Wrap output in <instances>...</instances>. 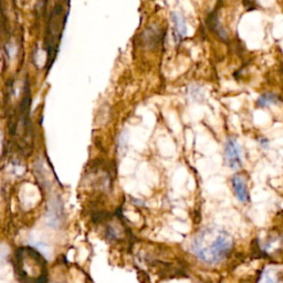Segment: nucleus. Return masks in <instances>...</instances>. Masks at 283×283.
<instances>
[{"label":"nucleus","mask_w":283,"mask_h":283,"mask_svg":"<svg viewBox=\"0 0 283 283\" xmlns=\"http://www.w3.org/2000/svg\"><path fill=\"white\" fill-rule=\"evenodd\" d=\"M259 283H278V280L272 270H264Z\"/></svg>","instance_id":"9d476101"},{"label":"nucleus","mask_w":283,"mask_h":283,"mask_svg":"<svg viewBox=\"0 0 283 283\" xmlns=\"http://www.w3.org/2000/svg\"><path fill=\"white\" fill-rule=\"evenodd\" d=\"M225 161L231 169H239L242 165L241 147L236 138L229 137L225 144Z\"/></svg>","instance_id":"20e7f679"},{"label":"nucleus","mask_w":283,"mask_h":283,"mask_svg":"<svg viewBox=\"0 0 283 283\" xmlns=\"http://www.w3.org/2000/svg\"><path fill=\"white\" fill-rule=\"evenodd\" d=\"M52 283H60V282H52Z\"/></svg>","instance_id":"9b49d317"},{"label":"nucleus","mask_w":283,"mask_h":283,"mask_svg":"<svg viewBox=\"0 0 283 283\" xmlns=\"http://www.w3.org/2000/svg\"><path fill=\"white\" fill-rule=\"evenodd\" d=\"M16 271L21 283H46V258L31 247L19 248L16 252Z\"/></svg>","instance_id":"f03ea898"},{"label":"nucleus","mask_w":283,"mask_h":283,"mask_svg":"<svg viewBox=\"0 0 283 283\" xmlns=\"http://www.w3.org/2000/svg\"><path fill=\"white\" fill-rule=\"evenodd\" d=\"M66 4V3H65ZM65 4H58L55 6L53 11L50 15V20L48 23L47 28V51H48V61L52 63L54 61L55 54L58 52L61 36L64 28L66 21L67 14H69V8H64Z\"/></svg>","instance_id":"7ed1b4c3"},{"label":"nucleus","mask_w":283,"mask_h":283,"mask_svg":"<svg viewBox=\"0 0 283 283\" xmlns=\"http://www.w3.org/2000/svg\"><path fill=\"white\" fill-rule=\"evenodd\" d=\"M143 39L146 47H156L162 40V34L158 29L149 28L147 30H145Z\"/></svg>","instance_id":"0eeeda50"},{"label":"nucleus","mask_w":283,"mask_h":283,"mask_svg":"<svg viewBox=\"0 0 283 283\" xmlns=\"http://www.w3.org/2000/svg\"><path fill=\"white\" fill-rule=\"evenodd\" d=\"M207 23H208L209 28H210L214 32H216L218 34L219 38L224 39V40L227 39V32H226V30L223 27H221L216 12H211V14L209 15Z\"/></svg>","instance_id":"6e6552de"},{"label":"nucleus","mask_w":283,"mask_h":283,"mask_svg":"<svg viewBox=\"0 0 283 283\" xmlns=\"http://www.w3.org/2000/svg\"><path fill=\"white\" fill-rule=\"evenodd\" d=\"M233 239L228 232L217 229L202 230L192 244V250L200 260L209 264L218 263L230 254Z\"/></svg>","instance_id":"f257e3e1"},{"label":"nucleus","mask_w":283,"mask_h":283,"mask_svg":"<svg viewBox=\"0 0 283 283\" xmlns=\"http://www.w3.org/2000/svg\"><path fill=\"white\" fill-rule=\"evenodd\" d=\"M279 102H281V98L279 95L274 93H264L258 98L257 105L259 108H267L270 105H274V104H278Z\"/></svg>","instance_id":"1a4fd4ad"},{"label":"nucleus","mask_w":283,"mask_h":283,"mask_svg":"<svg viewBox=\"0 0 283 283\" xmlns=\"http://www.w3.org/2000/svg\"><path fill=\"white\" fill-rule=\"evenodd\" d=\"M231 185L233 193L237 197V199L241 202H248L249 201V192L247 187V183H245L244 178L240 175H236L232 177Z\"/></svg>","instance_id":"39448f33"},{"label":"nucleus","mask_w":283,"mask_h":283,"mask_svg":"<svg viewBox=\"0 0 283 283\" xmlns=\"http://www.w3.org/2000/svg\"><path fill=\"white\" fill-rule=\"evenodd\" d=\"M171 21H173V26H174V38L176 40L177 44L185 38V36L187 33V26H186V21L185 18L182 14L177 11L171 12Z\"/></svg>","instance_id":"423d86ee"}]
</instances>
